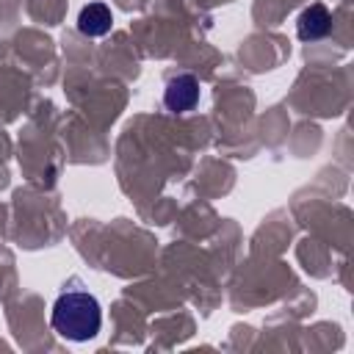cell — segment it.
Returning a JSON list of instances; mask_svg holds the SVG:
<instances>
[{
  "mask_svg": "<svg viewBox=\"0 0 354 354\" xmlns=\"http://www.w3.org/2000/svg\"><path fill=\"white\" fill-rule=\"evenodd\" d=\"M50 324L61 337L86 343V340L97 337V332L102 326L100 301L86 290H66L55 299Z\"/></svg>",
  "mask_w": 354,
  "mask_h": 354,
  "instance_id": "obj_1",
  "label": "cell"
},
{
  "mask_svg": "<svg viewBox=\"0 0 354 354\" xmlns=\"http://www.w3.org/2000/svg\"><path fill=\"white\" fill-rule=\"evenodd\" d=\"M199 102V80L194 75H177L166 83L163 105L174 113H185Z\"/></svg>",
  "mask_w": 354,
  "mask_h": 354,
  "instance_id": "obj_2",
  "label": "cell"
},
{
  "mask_svg": "<svg viewBox=\"0 0 354 354\" xmlns=\"http://www.w3.org/2000/svg\"><path fill=\"white\" fill-rule=\"evenodd\" d=\"M329 30H332V14H329V8L321 6V3L307 6V8L299 14V19H296V33H299L301 41H318V39H324Z\"/></svg>",
  "mask_w": 354,
  "mask_h": 354,
  "instance_id": "obj_3",
  "label": "cell"
},
{
  "mask_svg": "<svg viewBox=\"0 0 354 354\" xmlns=\"http://www.w3.org/2000/svg\"><path fill=\"white\" fill-rule=\"evenodd\" d=\"M113 25V14L105 3H88L77 14V30L83 36H105Z\"/></svg>",
  "mask_w": 354,
  "mask_h": 354,
  "instance_id": "obj_4",
  "label": "cell"
}]
</instances>
